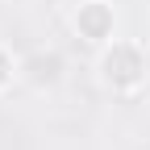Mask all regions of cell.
I'll return each mask as SVG.
<instances>
[{"mask_svg": "<svg viewBox=\"0 0 150 150\" xmlns=\"http://www.w3.org/2000/svg\"><path fill=\"white\" fill-rule=\"evenodd\" d=\"M108 67V75H112V79H117V83H134L138 79V71H142V63H138V54L134 50H117V63H104Z\"/></svg>", "mask_w": 150, "mask_h": 150, "instance_id": "6da1fadb", "label": "cell"}, {"mask_svg": "<svg viewBox=\"0 0 150 150\" xmlns=\"http://www.w3.org/2000/svg\"><path fill=\"white\" fill-rule=\"evenodd\" d=\"M79 29H83L88 38H104V29H108V8H104V4L83 8V13H79Z\"/></svg>", "mask_w": 150, "mask_h": 150, "instance_id": "7a4b0ae2", "label": "cell"}]
</instances>
